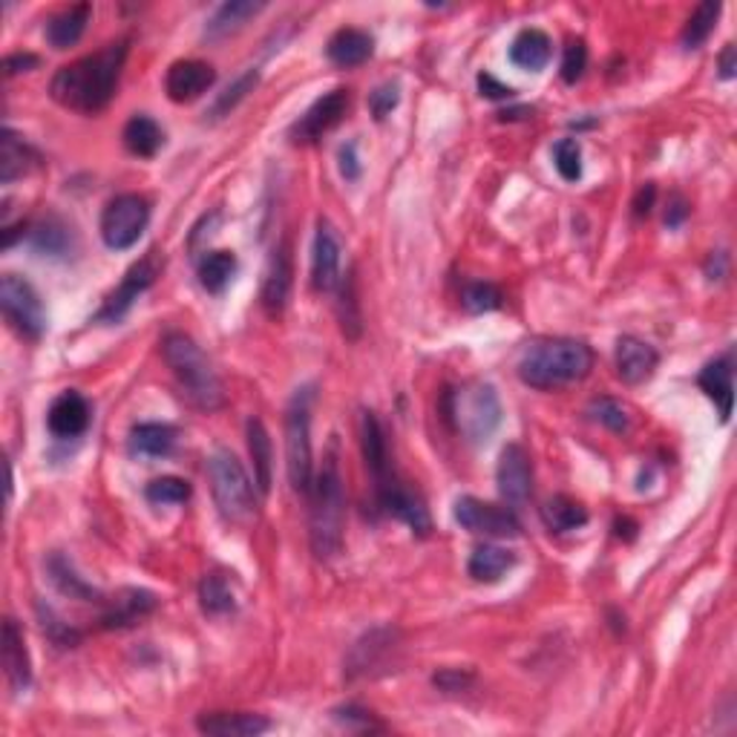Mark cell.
I'll use <instances>...</instances> for the list:
<instances>
[{
  "instance_id": "51",
  "label": "cell",
  "mask_w": 737,
  "mask_h": 737,
  "mask_svg": "<svg viewBox=\"0 0 737 737\" xmlns=\"http://www.w3.org/2000/svg\"><path fill=\"white\" fill-rule=\"evenodd\" d=\"M337 165H340V176L346 179V182H358L360 174H364V165H360L358 145H355V142L340 145V153H337Z\"/></svg>"
},
{
  "instance_id": "31",
  "label": "cell",
  "mask_w": 737,
  "mask_h": 737,
  "mask_svg": "<svg viewBox=\"0 0 737 737\" xmlns=\"http://www.w3.org/2000/svg\"><path fill=\"white\" fill-rule=\"evenodd\" d=\"M46 573H49V579H53V585L58 588L64 596H69V600L104 605V596H101V593L96 591V588H92L85 577H78L72 562H69L64 554H53L49 559H46Z\"/></svg>"
},
{
  "instance_id": "35",
  "label": "cell",
  "mask_w": 737,
  "mask_h": 737,
  "mask_svg": "<svg viewBox=\"0 0 737 737\" xmlns=\"http://www.w3.org/2000/svg\"><path fill=\"white\" fill-rule=\"evenodd\" d=\"M516 565V554L507 548H499V545H479L472 550L467 570L476 582H484V585H493L499 579L507 573L510 568Z\"/></svg>"
},
{
  "instance_id": "12",
  "label": "cell",
  "mask_w": 737,
  "mask_h": 737,
  "mask_svg": "<svg viewBox=\"0 0 737 737\" xmlns=\"http://www.w3.org/2000/svg\"><path fill=\"white\" fill-rule=\"evenodd\" d=\"M159 271H161V263H159V257H156V252L147 254L145 259H138L136 266L130 268L127 275H124L122 286H119L113 294L107 297L104 305H101L99 314H96V323H119V320H122L124 314L133 309L138 294H145L153 282H156Z\"/></svg>"
},
{
  "instance_id": "41",
  "label": "cell",
  "mask_w": 737,
  "mask_h": 737,
  "mask_svg": "<svg viewBox=\"0 0 737 737\" xmlns=\"http://www.w3.org/2000/svg\"><path fill=\"white\" fill-rule=\"evenodd\" d=\"M145 499L156 507H165V504H185L190 499V484L185 479H176V476H161V479H153L145 487Z\"/></svg>"
},
{
  "instance_id": "24",
  "label": "cell",
  "mask_w": 737,
  "mask_h": 737,
  "mask_svg": "<svg viewBox=\"0 0 737 737\" xmlns=\"http://www.w3.org/2000/svg\"><path fill=\"white\" fill-rule=\"evenodd\" d=\"M197 729L211 737H257L271 729V721L254 712H205L197 717Z\"/></svg>"
},
{
  "instance_id": "34",
  "label": "cell",
  "mask_w": 737,
  "mask_h": 737,
  "mask_svg": "<svg viewBox=\"0 0 737 737\" xmlns=\"http://www.w3.org/2000/svg\"><path fill=\"white\" fill-rule=\"evenodd\" d=\"M176 447V429L170 424H138L130 429V453L142 458H165Z\"/></svg>"
},
{
  "instance_id": "18",
  "label": "cell",
  "mask_w": 737,
  "mask_h": 737,
  "mask_svg": "<svg viewBox=\"0 0 737 737\" xmlns=\"http://www.w3.org/2000/svg\"><path fill=\"white\" fill-rule=\"evenodd\" d=\"M92 421L90 401H87L81 392L76 389H67L62 395L49 403V412H46V426L55 438H78V435L87 433V426Z\"/></svg>"
},
{
  "instance_id": "15",
  "label": "cell",
  "mask_w": 737,
  "mask_h": 737,
  "mask_svg": "<svg viewBox=\"0 0 737 737\" xmlns=\"http://www.w3.org/2000/svg\"><path fill=\"white\" fill-rule=\"evenodd\" d=\"M499 493L507 502V507H522L533 493V461L522 444H507L499 456Z\"/></svg>"
},
{
  "instance_id": "9",
  "label": "cell",
  "mask_w": 737,
  "mask_h": 737,
  "mask_svg": "<svg viewBox=\"0 0 737 737\" xmlns=\"http://www.w3.org/2000/svg\"><path fill=\"white\" fill-rule=\"evenodd\" d=\"M0 309H3L9 326L26 340H41L46 335V309L30 280H23L18 275H3V280H0Z\"/></svg>"
},
{
  "instance_id": "8",
  "label": "cell",
  "mask_w": 737,
  "mask_h": 737,
  "mask_svg": "<svg viewBox=\"0 0 737 737\" xmlns=\"http://www.w3.org/2000/svg\"><path fill=\"white\" fill-rule=\"evenodd\" d=\"M150 222V202L138 193H122L101 213V239L110 252H127L142 239Z\"/></svg>"
},
{
  "instance_id": "29",
  "label": "cell",
  "mask_w": 737,
  "mask_h": 737,
  "mask_svg": "<svg viewBox=\"0 0 737 737\" xmlns=\"http://www.w3.org/2000/svg\"><path fill=\"white\" fill-rule=\"evenodd\" d=\"M245 435H248V453H252L254 461L257 490L263 495H268L271 493V481H275V444H271V435H268L266 424L259 418H248Z\"/></svg>"
},
{
  "instance_id": "3",
  "label": "cell",
  "mask_w": 737,
  "mask_h": 737,
  "mask_svg": "<svg viewBox=\"0 0 737 737\" xmlns=\"http://www.w3.org/2000/svg\"><path fill=\"white\" fill-rule=\"evenodd\" d=\"M593 369V351L573 337H548L527 346L518 360V378L533 389H562L585 380Z\"/></svg>"
},
{
  "instance_id": "49",
  "label": "cell",
  "mask_w": 737,
  "mask_h": 737,
  "mask_svg": "<svg viewBox=\"0 0 737 737\" xmlns=\"http://www.w3.org/2000/svg\"><path fill=\"white\" fill-rule=\"evenodd\" d=\"M38 611H41V619H44V632L49 634V639H53V643H58V646H76L78 639H81V634L78 632H72V628H69V625H64L62 619H58V616L53 614V611L49 608H44V605H38Z\"/></svg>"
},
{
  "instance_id": "5",
  "label": "cell",
  "mask_w": 737,
  "mask_h": 737,
  "mask_svg": "<svg viewBox=\"0 0 737 737\" xmlns=\"http://www.w3.org/2000/svg\"><path fill=\"white\" fill-rule=\"evenodd\" d=\"M444 418L461 435L464 442L484 444L502 424V401L490 383L449 389L444 395Z\"/></svg>"
},
{
  "instance_id": "52",
  "label": "cell",
  "mask_w": 737,
  "mask_h": 737,
  "mask_svg": "<svg viewBox=\"0 0 737 737\" xmlns=\"http://www.w3.org/2000/svg\"><path fill=\"white\" fill-rule=\"evenodd\" d=\"M433 683L442 689V692H464L467 685L472 683L470 671H458V669H444L433 677Z\"/></svg>"
},
{
  "instance_id": "45",
  "label": "cell",
  "mask_w": 737,
  "mask_h": 737,
  "mask_svg": "<svg viewBox=\"0 0 737 737\" xmlns=\"http://www.w3.org/2000/svg\"><path fill=\"white\" fill-rule=\"evenodd\" d=\"M257 81H259L257 69H248L245 76L236 78L234 85H231L228 90L222 92L220 99H216V104H213V110H211L213 119H222V115H228L231 110H234V107L239 104V101H243L245 96H248V92L254 90V87H257Z\"/></svg>"
},
{
  "instance_id": "7",
  "label": "cell",
  "mask_w": 737,
  "mask_h": 737,
  "mask_svg": "<svg viewBox=\"0 0 737 737\" xmlns=\"http://www.w3.org/2000/svg\"><path fill=\"white\" fill-rule=\"evenodd\" d=\"M312 403L314 387H303L291 395L289 412H286V467H289L291 487L303 495H309L314 481Z\"/></svg>"
},
{
  "instance_id": "1",
  "label": "cell",
  "mask_w": 737,
  "mask_h": 737,
  "mask_svg": "<svg viewBox=\"0 0 737 737\" xmlns=\"http://www.w3.org/2000/svg\"><path fill=\"white\" fill-rule=\"evenodd\" d=\"M127 53V41H113L99 53L85 55V58L58 69L49 85V96L55 104L81 115L101 113L119 90Z\"/></svg>"
},
{
  "instance_id": "33",
  "label": "cell",
  "mask_w": 737,
  "mask_h": 737,
  "mask_svg": "<svg viewBox=\"0 0 737 737\" xmlns=\"http://www.w3.org/2000/svg\"><path fill=\"white\" fill-rule=\"evenodd\" d=\"M263 9H266V3H252V0H234V3H222V7L213 12L211 21H208L205 38L208 41L228 38V35H234V32L243 30L245 23L252 21V18H257Z\"/></svg>"
},
{
  "instance_id": "47",
  "label": "cell",
  "mask_w": 737,
  "mask_h": 737,
  "mask_svg": "<svg viewBox=\"0 0 737 737\" xmlns=\"http://www.w3.org/2000/svg\"><path fill=\"white\" fill-rule=\"evenodd\" d=\"M337 723H343L346 729H358V732H380L383 729V723L375 721V715L369 708L358 706V703H346V706L335 708L332 712Z\"/></svg>"
},
{
  "instance_id": "50",
  "label": "cell",
  "mask_w": 737,
  "mask_h": 737,
  "mask_svg": "<svg viewBox=\"0 0 737 737\" xmlns=\"http://www.w3.org/2000/svg\"><path fill=\"white\" fill-rule=\"evenodd\" d=\"M398 101H401L398 85H383V87H378L372 96H369V110H372V115L378 119V122H383L387 115H392V110L398 107Z\"/></svg>"
},
{
  "instance_id": "25",
  "label": "cell",
  "mask_w": 737,
  "mask_h": 737,
  "mask_svg": "<svg viewBox=\"0 0 737 737\" xmlns=\"http://www.w3.org/2000/svg\"><path fill=\"white\" fill-rule=\"evenodd\" d=\"M0 648H3V669H7L12 692H26L32 683L30 651H26L21 625L12 616H7V623H3V646Z\"/></svg>"
},
{
  "instance_id": "14",
  "label": "cell",
  "mask_w": 737,
  "mask_h": 737,
  "mask_svg": "<svg viewBox=\"0 0 737 737\" xmlns=\"http://www.w3.org/2000/svg\"><path fill=\"white\" fill-rule=\"evenodd\" d=\"M398 651V632L395 628H375L366 634L364 639L355 643L346 662V674L355 677H378L392 671L389 666H395Z\"/></svg>"
},
{
  "instance_id": "2",
  "label": "cell",
  "mask_w": 737,
  "mask_h": 737,
  "mask_svg": "<svg viewBox=\"0 0 737 737\" xmlns=\"http://www.w3.org/2000/svg\"><path fill=\"white\" fill-rule=\"evenodd\" d=\"M309 541L317 559H335L343 550V533H346V490H343L340 458L337 444L328 447L323 456V467L317 470L309 490Z\"/></svg>"
},
{
  "instance_id": "19",
  "label": "cell",
  "mask_w": 737,
  "mask_h": 737,
  "mask_svg": "<svg viewBox=\"0 0 737 737\" xmlns=\"http://www.w3.org/2000/svg\"><path fill=\"white\" fill-rule=\"evenodd\" d=\"M657 366H660V355L651 343L632 335L619 337V343H616V375L623 383H628V387L646 383L657 372Z\"/></svg>"
},
{
  "instance_id": "4",
  "label": "cell",
  "mask_w": 737,
  "mask_h": 737,
  "mask_svg": "<svg viewBox=\"0 0 737 737\" xmlns=\"http://www.w3.org/2000/svg\"><path fill=\"white\" fill-rule=\"evenodd\" d=\"M161 358L168 364L170 375L176 378L182 395L188 398L197 410L216 412L225 403V389L222 380L208 360V355L197 346V340L182 332H170L161 340Z\"/></svg>"
},
{
  "instance_id": "28",
  "label": "cell",
  "mask_w": 737,
  "mask_h": 737,
  "mask_svg": "<svg viewBox=\"0 0 737 737\" xmlns=\"http://www.w3.org/2000/svg\"><path fill=\"white\" fill-rule=\"evenodd\" d=\"M41 165V156L35 153V147L26 145L18 133L12 130H3V138H0V182L12 185L15 179L30 176L32 170Z\"/></svg>"
},
{
  "instance_id": "44",
  "label": "cell",
  "mask_w": 737,
  "mask_h": 737,
  "mask_svg": "<svg viewBox=\"0 0 737 737\" xmlns=\"http://www.w3.org/2000/svg\"><path fill=\"white\" fill-rule=\"evenodd\" d=\"M588 415L593 421H600L602 426H608L611 433H625L628 429V410L614 398H596L588 406Z\"/></svg>"
},
{
  "instance_id": "26",
  "label": "cell",
  "mask_w": 737,
  "mask_h": 737,
  "mask_svg": "<svg viewBox=\"0 0 737 737\" xmlns=\"http://www.w3.org/2000/svg\"><path fill=\"white\" fill-rule=\"evenodd\" d=\"M550 55H554V41H550L548 32L536 30V26L518 32L507 49L510 64L525 69V72H541L548 67Z\"/></svg>"
},
{
  "instance_id": "42",
  "label": "cell",
  "mask_w": 737,
  "mask_h": 737,
  "mask_svg": "<svg viewBox=\"0 0 737 737\" xmlns=\"http://www.w3.org/2000/svg\"><path fill=\"white\" fill-rule=\"evenodd\" d=\"M461 303H464V309L472 314L495 312V309H502L504 294L495 289L493 282H470V286L464 289Z\"/></svg>"
},
{
  "instance_id": "56",
  "label": "cell",
  "mask_w": 737,
  "mask_h": 737,
  "mask_svg": "<svg viewBox=\"0 0 737 737\" xmlns=\"http://www.w3.org/2000/svg\"><path fill=\"white\" fill-rule=\"evenodd\" d=\"M685 216H689V202H685L683 197L671 199L669 211H666V225H669V228H677V225H683Z\"/></svg>"
},
{
  "instance_id": "43",
  "label": "cell",
  "mask_w": 737,
  "mask_h": 737,
  "mask_svg": "<svg viewBox=\"0 0 737 737\" xmlns=\"http://www.w3.org/2000/svg\"><path fill=\"white\" fill-rule=\"evenodd\" d=\"M554 165L565 182H579L582 179V147L577 138H562L554 147Z\"/></svg>"
},
{
  "instance_id": "36",
  "label": "cell",
  "mask_w": 737,
  "mask_h": 737,
  "mask_svg": "<svg viewBox=\"0 0 737 737\" xmlns=\"http://www.w3.org/2000/svg\"><path fill=\"white\" fill-rule=\"evenodd\" d=\"M541 522L550 533H570L588 525L585 504H579L570 495H554L541 507Z\"/></svg>"
},
{
  "instance_id": "40",
  "label": "cell",
  "mask_w": 737,
  "mask_h": 737,
  "mask_svg": "<svg viewBox=\"0 0 737 737\" xmlns=\"http://www.w3.org/2000/svg\"><path fill=\"white\" fill-rule=\"evenodd\" d=\"M32 245L38 254H49V257H58V254H67V248L72 245V234L67 231V225L58 220L44 222L41 228L32 231Z\"/></svg>"
},
{
  "instance_id": "38",
  "label": "cell",
  "mask_w": 737,
  "mask_h": 737,
  "mask_svg": "<svg viewBox=\"0 0 737 737\" xmlns=\"http://www.w3.org/2000/svg\"><path fill=\"white\" fill-rule=\"evenodd\" d=\"M199 605L208 616H222L231 614L236 608V596L231 582L222 573H208L199 585Z\"/></svg>"
},
{
  "instance_id": "32",
  "label": "cell",
  "mask_w": 737,
  "mask_h": 737,
  "mask_svg": "<svg viewBox=\"0 0 737 737\" xmlns=\"http://www.w3.org/2000/svg\"><path fill=\"white\" fill-rule=\"evenodd\" d=\"M122 138L124 147H127L133 156H138V159H153V156L161 150V145H165V130L159 127L156 119L138 113L124 124Z\"/></svg>"
},
{
  "instance_id": "55",
  "label": "cell",
  "mask_w": 737,
  "mask_h": 737,
  "mask_svg": "<svg viewBox=\"0 0 737 737\" xmlns=\"http://www.w3.org/2000/svg\"><path fill=\"white\" fill-rule=\"evenodd\" d=\"M654 199H657V188H654L651 182L643 185L637 197H634V216H637V220H643V216H648V213H651Z\"/></svg>"
},
{
  "instance_id": "6",
  "label": "cell",
  "mask_w": 737,
  "mask_h": 737,
  "mask_svg": "<svg viewBox=\"0 0 737 737\" xmlns=\"http://www.w3.org/2000/svg\"><path fill=\"white\" fill-rule=\"evenodd\" d=\"M208 481L220 516L231 525H248L257 518V493L243 461L225 447H216L208 458Z\"/></svg>"
},
{
  "instance_id": "23",
  "label": "cell",
  "mask_w": 737,
  "mask_h": 737,
  "mask_svg": "<svg viewBox=\"0 0 737 737\" xmlns=\"http://www.w3.org/2000/svg\"><path fill=\"white\" fill-rule=\"evenodd\" d=\"M697 383L717 403L721 421L726 424L732 418V406H735V358H732V351L703 366Z\"/></svg>"
},
{
  "instance_id": "30",
  "label": "cell",
  "mask_w": 737,
  "mask_h": 737,
  "mask_svg": "<svg viewBox=\"0 0 737 737\" xmlns=\"http://www.w3.org/2000/svg\"><path fill=\"white\" fill-rule=\"evenodd\" d=\"M92 18V7L90 3H76V7L62 9L58 15L49 18L46 23V41L55 49H69V46H76L85 35L87 23Z\"/></svg>"
},
{
  "instance_id": "37",
  "label": "cell",
  "mask_w": 737,
  "mask_h": 737,
  "mask_svg": "<svg viewBox=\"0 0 737 737\" xmlns=\"http://www.w3.org/2000/svg\"><path fill=\"white\" fill-rule=\"evenodd\" d=\"M236 271V257L231 252H208L205 257L199 259L197 275L202 289L211 291V294H220L225 291V286L231 282Z\"/></svg>"
},
{
  "instance_id": "13",
  "label": "cell",
  "mask_w": 737,
  "mask_h": 737,
  "mask_svg": "<svg viewBox=\"0 0 737 737\" xmlns=\"http://www.w3.org/2000/svg\"><path fill=\"white\" fill-rule=\"evenodd\" d=\"M349 113V92L332 90L326 96H320L309 110L291 127V142L294 145H314L326 136L328 130H335L343 122V115Z\"/></svg>"
},
{
  "instance_id": "54",
  "label": "cell",
  "mask_w": 737,
  "mask_h": 737,
  "mask_svg": "<svg viewBox=\"0 0 737 737\" xmlns=\"http://www.w3.org/2000/svg\"><path fill=\"white\" fill-rule=\"evenodd\" d=\"M479 92L484 96V99L502 101V99H510V96H513V87L502 85V81H495L490 72H481V76H479Z\"/></svg>"
},
{
  "instance_id": "48",
  "label": "cell",
  "mask_w": 737,
  "mask_h": 737,
  "mask_svg": "<svg viewBox=\"0 0 737 737\" xmlns=\"http://www.w3.org/2000/svg\"><path fill=\"white\" fill-rule=\"evenodd\" d=\"M588 69V46L585 41H570L565 46V58H562V81L565 85H577L579 78L585 76Z\"/></svg>"
},
{
  "instance_id": "46",
  "label": "cell",
  "mask_w": 737,
  "mask_h": 737,
  "mask_svg": "<svg viewBox=\"0 0 737 737\" xmlns=\"http://www.w3.org/2000/svg\"><path fill=\"white\" fill-rule=\"evenodd\" d=\"M340 326L346 337L360 335V312L355 300V280H340Z\"/></svg>"
},
{
  "instance_id": "11",
  "label": "cell",
  "mask_w": 737,
  "mask_h": 737,
  "mask_svg": "<svg viewBox=\"0 0 737 737\" xmlns=\"http://www.w3.org/2000/svg\"><path fill=\"white\" fill-rule=\"evenodd\" d=\"M456 522L464 531L476 536H493V539H513L522 533L516 513L510 507L481 502L476 495H461L456 502Z\"/></svg>"
},
{
  "instance_id": "17",
  "label": "cell",
  "mask_w": 737,
  "mask_h": 737,
  "mask_svg": "<svg viewBox=\"0 0 737 737\" xmlns=\"http://www.w3.org/2000/svg\"><path fill=\"white\" fill-rule=\"evenodd\" d=\"M291 282H294V257H291L289 239H282L271 252V257H268L266 280H263V291H259L263 309L271 317H280L286 312L291 297Z\"/></svg>"
},
{
  "instance_id": "57",
  "label": "cell",
  "mask_w": 737,
  "mask_h": 737,
  "mask_svg": "<svg viewBox=\"0 0 737 737\" xmlns=\"http://www.w3.org/2000/svg\"><path fill=\"white\" fill-rule=\"evenodd\" d=\"M717 69H721V78H735L737 72V58H735V44H726V49L721 53V62H717Z\"/></svg>"
},
{
  "instance_id": "39",
  "label": "cell",
  "mask_w": 737,
  "mask_h": 737,
  "mask_svg": "<svg viewBox=\"0 0 737 737\" xmlns=\"http://www.w3.org/2000/svg\"><path fill=\"white\" fill-rule=\"evenodd\" d=\"M717 18H721V3H700L694 9V15L689 18L683 30V46L685 49H700V46L706 44L708 35L715 32Z\"/></svg>"
},
{
  "instance_id": "21",
  "label": "cell",
  "mask_w": 737,
  "mask_h": 737,
  "mask_svg": "<svg viewBox=\"0 0 737 737\" xmlns=\"http://www.w3.org/2000/svg\"><path fill=\"white\" fill-rule=\"evenodd\" d=\"M216 81V72H213L211 64L205 62H176L170 64L168 78H165V90H168V99L176 104H188V101H197L199 96H205L208 90Z\"/></svg>"
},
{
  "instance_id": "10",
  "label": "cell",
  "mask_w": 737,
  "mask_h": 737,
  "mask_svg": "<svg viewBox=\"0 0 737 737\" xmlns=\"http://www.w3.org/2000/svg\"><path fill=\"white\" fill-rule=\"evenodd\" d=\"M360 447H364V461L369 476H372L375 504H378L383 495L392 493L401 484V479H398L395 467H392V456H389L387 429H383L378 415L369 410L360 418Z\"/></svg>"
},
{
  "instance_id": "20",
  "label": "cell",
  "mask_w": 737,
  "mask_h": 737,
  "mask_svg": "<svg viewBox=\"0 0 737 737\" xmlns=\"http://www.w3.org/2000/svg\"><path fill=\"white\" fill-rule=\"evenodd\" d=\"M159 605L156 593L145 591V588H124L113 596V600H104V614H101V625L115 632V628H130L136 625L138 619H145L147 614H153Z\"/></svg>"
},
{
  "instance_id": "16",
  "label": "cell",
  "mask_w": 737,
  "mask_h": 737,
  "mask_svg": "<svg viewBox=\"0 0 737 737\" xmlns=\"http://www.w3.org/2000/svg\"><path fill=\"white\" fill-rule=\"evenodd\" d=\"M343 243L328 220L317 222L312 248V286L317 291H335L343 280Z\"/></svg>"
},
{
  "instance_id": "27",
  "label": "cell",
  "mask_w": 737,
  "mask_h": 737,
  "mask_svg": "<svg viewBox=\"0 0 737 737\" xmlns=\"http://www.w3.org/2000/svg\"><path fill=\"white\" fill-rule=\"evenodd\" d=\"M375 53V38L369 32L355 30V26H346V30H337L332 38H328L326 55L328 62L337 64V67L349 69L360 67L372 58Z\"/></svg>"
},
{
  "instance_id": "22",
  "label": "cell",
  "mask_w": 737,
  "mask_h": 737,
  "mask_svg": "<svg viewBox=\"0 0 737 737\" xmlns=\"http://www.w3.org/2000/svg\"><path fill=\"white\" fill-rule=\"evenodd\" d=\"M380 513H387V516L398 518L403 525L410 527L412 533H418V536H429L433 533V518H429V510H426V502L421 499L418 490H412L401 481V484L387 493L378 502Z\"/></svg>"
},
{
  "instance_id": "53",
  "label": "cell",
  "mask_w": 737,
  "mask_h": 737,
  "mask_svg": "<svg viewBox=\"0 0 737 737\" xmlns=\"http://www.w3.org/2000/svg\"><path fill=\"white\" fill-rule=\"evenodd\" d=\"M38 64H41L38 55L12 53L3 58V72H7V78H12V76H21V72H30V69H35Z\"/></svg>"
}]
</instances>
